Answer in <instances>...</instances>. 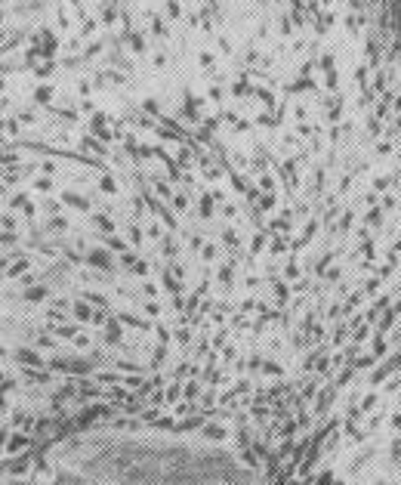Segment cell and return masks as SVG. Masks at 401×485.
<instances>
[{"label": "cell", "mask_w": 401, "mask_h": 485, "mask_svg": "<svg viewBox=\"0 0 401 485\" xmlns=\"http://www.w3.org/2000/svg\"><path fill=\"white\" fill-rule=\"evenodd\" d=\"M25 445H28V439H25V436L19 433V436H13V442H10V448H7V454H16V451H22Z\"/></svg>", "instance_id": "cell-1"}, {"label": "cell", "mask_w": 401, "mask_h": 485, "mask_svg": "<svg viewBox=\"0 0 401 485\" xmlns=\"http://www.w3.org/2000/svg\"><path fill=\"white\" fill-rule=\"evenodd\" d=\"M0 380H4V371H0Z\"/></svg>", "instance_id": "cell-2"}]
</instances>
